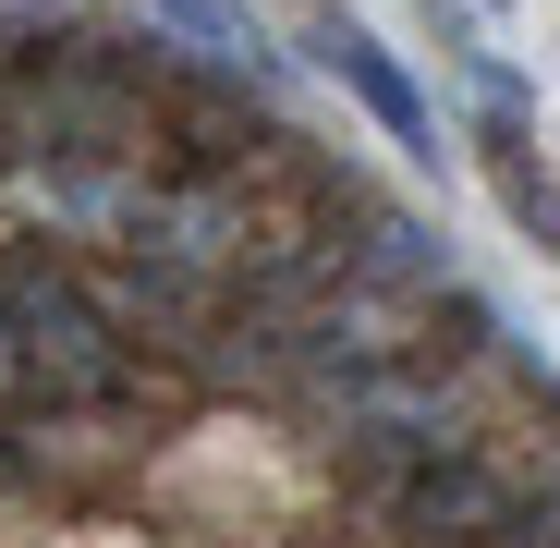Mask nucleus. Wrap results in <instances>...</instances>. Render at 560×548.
Listing matches in <instances>:
<instances>
[{
	"label": "nucleus",
	"mask_w": 560,
	"mask_h": 548,
	"mask_svg": "<svg viewBox=\"0 0 560 548\" xmlns=\"http://www.w3.org/2000/svg\"><path fill=\"white\" fill-rule=\"evenodd\" d=\"M488 13H500V0H488Z\"/></svg>",
	"instance_id": "obj_4"
},
{
	"label": "nucleus",
	"mask_w": 560,
	"mask_h": 548,
	"mask_svg": "<svg viewBox=\"0 0 560 548\" xmlns=\"http://www.w3.org/2000/svg\"><path fill=\"white\" fill-rule=\"evenodd\" d=\"M305 49H317V61H329V73L353 85V98H365V110L390 123V147H415V159H439V123H427V98H415V73H402V61H390L378 37H365V25H341V13H329V25L305 37Z\"/></svg>",
	"instance_id": "obj_1"
},
{
	"label": "nucleus",
	"mask_w": 560,
	"mask_h": 548,
	"mask_svg": "<svg viewBox=\"0 0 560 548\" xmlns=\"http://www.w3.org/2000/svg\"><path fill=\"white\" fill-rule=\"evenodd\" d=\"M147 25H171V37H208V49H220V61L244 73V85H280V61L256 49V25L232 13V0H159V13H147Z\"/></svg>",
	"instance_id": "obj_3"
},
{
	"label": "nucleus",
	"mask_w": 560,
	"mask_h": 548,
	"mask_svg": "<svg viewBox=\"0 0 560 548\" xmlns=\"http://www.w3.org/2000/svg\"><path fill=\"white\" fill-rule=\"evenodd\" d=\"M476 159H488V183H500L512 232H524L536 256H560V183H548V159H524V123H476Z\"/></svg>",
	"instance_id": "obj_2"
}]
</instances>
